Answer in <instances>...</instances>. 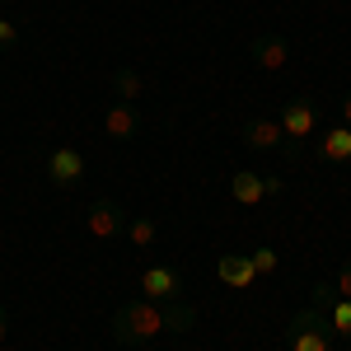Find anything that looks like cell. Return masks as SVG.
I'll return each mask as SVG.
<instances>
[{"mask_svg": "<svg viewBox=\"0 0 351 351\" xmlns=\"http://www.w3.org/2000/svg\"><path fill=\"white\" fill-rule=\"evenodd\" d=\"M197 324V304H183V300H132L112 314V342L117 347H141V342H155L164 332H188Z\"/></svg>", "mask_w": 351, "mask_h": 351, "instance_id": "cell-1", "label": "cell"}, {"mask_svg": "<svg viewBox=\"0 0 351 351\" xmlns=\"http://www.w3.org/2000/svg\"><path fill=\"white\" fill-rule=\"evenodd\" d=\"M286 347L291 351H337V337H332V328H328L319 304H304L286 324Z\"/></svg>", "mask_w": 351, "mask_h": 351, "instance_id": "cell-2", "label": "cell"}, {"mask_svg": "<svg viewBox=\"0 0 351 351\" xmlns=\"http://www.w3.org/2000/svg\"><path fill=\"white\" fill-rule=\"evenodd\" d=\"M276 122H281V136H286V150H281V155H286V160H300V145L319 127V104H314V99H291V104H281Z\"/></svg>", "mask_w": 351, "mask_h": 351, "instance_id": "cell-3", "label": "cell"}, {"mask_svg": "<svg viewBox=\"0 0 351 351\" xmlns=\"http://www.w3.org/2000/svg\"><path fill=\"white\" fill-rule=\"evenodd\" d=\"M309 295H314V304L324 309V319H328V328H332V337L351 342V300L337 295V291H332V281H314V286H309Z\"/></svg>", "mask_w": 351, "mask_h": 351, "instance_id": "cell-4", "label": "cell"}, {"mask_svg": "<svg viewBox=\"0 0 351 351\" xmlns=\"http://www.w3.org/2000/svg\"><path fill=\"white\" fill-rule=\"evenodd\" d=\"M127 206H122V202H112V197H99V202H94V206H89V216H84V230H89V234H94V239H117V234H122V230H127Z\"/></svg>", "mask_w": 351, "mask_h": 351, "instance_id": "cell-5", "label": "cell"}, {"mask_svg": "<svg viewBox=\"0 0 351 351\" xmlns=\"http://www.w3.org/2000/svg\"><path fill=\"white\" fill-rule=\"evenodd\" d=\"M80 178H84V155L75 145H52V155H47V183L71 192Z\"/></svg>", "mask_w": 351, "mask_h": 351, "instance_id": "cell-6", "label": "cell"}, {"mask_svg": "<svg viewBox=\"0 0 351 351\" xmlns=\"http://www.w3.org/2000/svg\"><path fill=\"white\" fill-rule=\"evenodd\" d=\"M281 192V178H263V173H253V169H239L234 178H230V197L239 202V206H258L263 197H276Z\"/></svg>", "mask_w": 351, "mask_h": 351, "instance_id": "cell-7", "label": "cell"}, {"mask_svg": "<svg viewBox=\"0 0 351 351\" xmlns=\"http://www.w3.org/2000/svg\"><path fill=\"white\" fill-rule=\"evenodd\" d=\"M248 56H253L263 71L276 75V71H286V66H291V43H286L281 33H258V38L248 43Z\"/></svg>", "mask_w": 351, "mask_h": 351, "instance_id": "cell-8", "label": "cell"}, {"mask_svg": "<svg viewBox=\"0 0 351 351\" xmlns=\"http://www.w3.org/2000/svg\"><path fill=\"white\" fill-rule=\"evenodd\" d=\"M141 291H145V300H160V304L183 300V276L173 267H145L141 271Z\"/></svg>", "mask_w": 351, "mask_h": 351, "instance_id": "cell-9", "label": "cell"}, {"mask_svg": "<svg viewBox=\"0 0 351 351\" xmlns=\"http://www.w3.org/2000/svg\"><path fill=\"white\" fill-rule=\"evenodd\" d=\"M243 145L248 150H286V136L276 117H248L243 122Z\"/></svg>", "mask_w": 351, "mask_h": 351, "instance_id": "cell-10", "label": "cell"}, {"mask_svg": "<svg viewBox=\"0 0 351 351\" xmlns=\"http://www.w3.org/2000/svg\"><path fill=\"white\" fill-rule=\"evenodd\" d=\"M216 276L230 286V291H253V281H258V271L248 263V253H225L216 263Z\"/></svg>", "mask_w": 351, "mask_h": 351, "instance_id": "cell-11", "label": "cell"}, {"mask_svg": "<svg viewBox=\"0 0 351 351\" xmlns=\"http://www.w3.org/2000/svg\"><path fill=\"white\" fill-rule=\"evenodd\" d=\"M104 132L112 136V141H132L136 132H141V108L136 104H108V112H104Z\"/></svg>", "mask_w": 351, "mask_h": 351, "instance_id": "cell-12", "label": "cell"}, {"mask_svg": "<svg viewBox=\"0 0 351 351\" xmlns=\"http://www.w3.org/2000/svg\"><path fill=\"white\" fill-rule=\"evenodd\" d=\"M319 160H328V164H347L351 160V127H328L324 132V141H319Z\"/></svg>", "mask_w": 351, "mask_h": 351, "instance_id": "cell-13", "label": "cell"}, {"mask_svg": "<svg viewBox=\"0 0 351 351\" xmlns=\"http://www.w3.org/2000/svg\"><path fill=\"white\" fill-rule=\"evenodd\" d=\"M112 89H117V99H122V104H141L145 80H141V71H136V66H117V71H112Z\"/></svg>", "mask_w": 351, "mask_h": 351, "instance_id": "cell-14", "label": "cell"}, {"mask_svg": "<svg viewBox=\"0 0 351 351\" xmlns=\"http://www.w3.org/2000/svg\"><path fill=\"white\" fill-rule=\"evenodd\" d=\"M127 234H132L136 248H150V243L160 239V225H155L150 216H132V220H127Z\"/></svg>", "mask_w": 351, "mask_h": 351, "instance_id": "cell-15", "label": "cell"}, {"mask_svg": "<svg viewBox=\"0 0 351 351\" xmlns=\"http://www.w3.org/2000/svg\"><path fill=\"white\" fill-rule=\"evenodd\" d=\"M248 263H253V271H258V276H271V271L281 267V253L263 243V248H253V253H248Z\"/></svg>", "mask_w": 351, "mask_h": 351, "instance_id": "cell-16", "label": "cell"}, {"mask_svg": "<svg viewBox=\"0 0 351 351\" xmlns=\"http://www.w3.org/2000/svg\"><path fill=\"white\" fill-rule=\"evenodd\" d=\"M14 43H19V24H10V19L0 14V52H5V47H14Z\"/></svg>", "mask_w": 351, "mask_h": 351, "instance_id": "cell-17", "label": "cell"}, {"mask_svg": "<svg viewBox=\"0 0 351 351\" xmlns=\"http://www.w3.org/2000/svg\"><path fill=\"white\" fill-rule=\"evenodd\" d=\"M332 291H337L342 300H351V258L342 263V271H337V286H332Z\"/></svg>", "mask_w": 351, "mask_h": 351, "instance_id": "cell-18", "label": "cell"}, {"mask_svg": "<svg viewBox=\"0 0 351 351\" xmlns=\"http://www.w3.org/2000/svg\"><path fill=\"white\" fill-rule=\"evenodd\" d=\"M337 117H342V127H351V94L342 99V104H337Z\"/></svg>", "mask_w": 351, "mask_h": 351, "instance_id": "cell-19", "label": "cell"}, {"mask_svg": "<svg viewBox=\"0 0 351 351\" xmlns=\"http://www.w3.org/2000/svg\"><path fill=\"white\" fill-rule=\"evenodd\" d=\"M10 337V314H5V304H0V342Z\"/></svg>", "mask_w": 351, "mask_h": 351, "instance_id": "cell-20", "label": "cell"}, {"mask_svg": "<svg viewBox=\"0 0 351 351\" xmlns=\"http://www.w3.org/2000/svg\"><path fill=\"white\" fill-rule=\"evenodd\" d=\"M347 351H351V342H347Z\"/></svg>", "mask_w": 351, "mask_h": 351, "instance_id": "cell-21", "label": "cell"}]
</instances>
